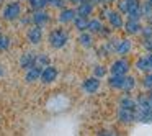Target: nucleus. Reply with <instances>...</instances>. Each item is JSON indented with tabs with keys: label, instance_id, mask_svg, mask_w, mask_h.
Returning <instances> with one entry per match:
<instances>
[{
	"label": "nucleus",
	"instance_id": "1",
	"mask_svg": "<svg viewBox=\"0 0 152 136\" xmlns=\"http://www.w3.org/2000/svg\"><path fill=\"white\" fill-rule=\"evenodd\" d=\"M69 40H70V35L66 28H54L48 35V44L53 49H62V48H66Z\"/></svg>",
	"mask_w": 152,
	"mask_h": 136
},
{
	"label": "nucleus",
	"instance_id": "2",
	"mask_svg": "<svg viewBox=\"0 0 152 136\" xmlns=\"http://www.w3.org/2000/svg\"><path fill=\"white\" fill-rule=\"evenodd\" d=\"M23 15V7L20 0H10L2 8V18L5 21H18V18Z\"/></svg>",
	"mask_w": 152,
	"mask_h": 136
},
{
	"label": "nucleus",
	"instance_id": "3",
	"mask_svg": "<svg viewBox=\"0 0 152 136\" xmlns=\"http://www.w3.org/2000/svg\"><path fill=\"white\" fill-rule=\"evenodd\" d=\"M131 69V62L126 59L124 56H121L119 59L113 61V64L110 66V72L115 74V76H126Z\"/></svg>",
	"mask_w": 152,
	"mask_h": 136
},
{
	"label": "nucleus",
	"instance_id": "4",
	"mask_svg": "<svg viewBox=\"0 0 152 136\" xmlns=\"http://www.w3.org/2000/svg\"><path fill=\"white\" fill-rule=\"evenodd\" d=\"M57 77H59V71H57V67L53 66V64H48V66H44L43 71H41L39 80H41L43 84H46V85H49V84H54V82H56Z\"/></svg>",
	"mask_w": 152,
	"mask_h": 136
},
{
	"label": "nucleus",
	"instance_id": "5",
	"mask_svg": "<svg viewBox=\"0 0 152 136\" xmlns=\"http://www.w3.org/2000/svg\"><path fill=\"white\" fill-rule=\"evenodd\" d=\"M43 38H44V35H43V26L31 23V26L28 28V31H26V40L30 41V44L38 46V44L43 43Z\"/></svg>",
	"mask_w": 152,
	"mask_h": 136
},
{
	"label": "nucleus",
	"instance_id": "6",
	"mask_svg": "<svg viewBox=\"0 0 152 136\" xmlns=\"http://www.w3.org/2000/svg\"><path fill=\"white\" fill-rule=\"evenodd\" d=\"M77 17V12L75 8H70V7H62L59 10V15H57V21L61 25H69L74 21V18Z\"/></svg>",
	"mask_w": 152,
	"mask_h": 136
},
{
	"label": "nucleus",
	"instance_id": "7",
	"mask_svg": "<svg viewBox=\"0 0 152 136\" xmlns=\"http://www.w3.org/2000/svg\"><path fill=\"white\" fill-rule=\"evenodd\" d=\"M106 20H108L110 26H111V30H121L123 26H124V20H123V13L118 10H110L108 17H106Z\"/></svg>",
	"mask_w": 152,
	"mask_h": 136
},
{
	"label": "nucleus",
	"instance_id": "8",
	"mask_svg": "<svg viewBox=\"0 0 152 136\" xmlns=\"http://www.w3.org/2000/svg\"><path fill=\"white\" fill-rule=\"evenodd\" d=\"M126 15L131 20H141L142 13H141V2L139 0H128V10Z\"/></svg>",
	"mask_w": 152,
	"mask_h": 136
},
{
	"label": "nucleus",
	"instance_id": "9",
	"mask_svg": "<svg viewBox=\"0 0 152 136\" xmlns=\"http://www.w3.org/2000/svg\"><path fill=\"white\" fill-rule=\"evenodd\" d=\"M100 79L98 77H95V76H92V77H88V79H85L83 80V84H82V89H83V92L85 93H88V95H93V93H96L100 90Z\"/></svg>",
	"mask_w": 152,
	"mask_h": 136
},
{
	"label": "nucleus",
	"instance_id": "10",
	"mask_svg": "<svg viewBox=\"0 0 152 136\" xmlns=\"http://www.w3.org/2000/svg\"><path fill=\"white\" fill-rule=\"evenodd\" d=\"M136 69L141 71V72H152V51L147 53L145 56H141L137 57L136 61Z\"/></svg>",
	"mask_w": 152,
	"mask_h": 136
},
{
	"label": "nucleus",
	"instance_id": "11",
	"mask_svg": "<svg viewBox=\"0 0 152 136\" xmlns=\"http://www.w3.org/2000/svg\"><path fill=\"white\" fill-rule=\"evenodd\" d=\"M49 20H51V17L44 8H41V10H33V13H31V23L33 25L44 26V25L49 23Z\"/></svg>",
	"mask_w": 152,
	"mask_h": 136
},
{
	"label": "nucleus",
	"instance_id": "12",
	"mask_svg": "<svg viewBox=\"0 0 152 136\" xmlns=\"http://www.w3.org/2000/svg\"><path fill=\"white\" fill-rule=\"evenodd\" d=\"M20 67L23 71L30 69V67L36 66V53H33V51H26V53H23L20 56Z\"/></svg>",
	"mask_w": 152,
	"mask_h": 136
},
{
	"label": "nucleus",
	"instance_id": "13",
	"mask_svg": "<svg viewBox=\"0 0 152 136\" xmlns=\"http://www.w3.org/2000/svg\"><path fill=\"white\" fill-rule=\"evenodd\" d=\"M131 49H132L131 40H128V38H124V40L118 38V43H116V48H115L116 54H119V56H126V54L131 53Z\"/></svg>",
	"mask_w": 152,
	"mask_h": 136
},
{
	"label": "nucleus",
	"instance_id": "14",
	"mask_svg": "<svg viewBox=\"0 0 152 136\" xmlns=\"http://www.w3.org/2000/svg\"><path fill=\"white\" fill-rule=\"evenodd\" d=\"M41 71H43V67H39V66H33V67H30V69H26L25 71V82L26 84L38 82L39 77H41Z\"/></svg>",
	"mask_w": 152,
	"mask_h": 136
},
{
	"label": "nucleus",
	"instance_id": "15",
	"mask_svg": "<svg viewBox=\"0 0 152 136\" xmlns=\"http://www.w3.org/2000/svg\"><path fill=\"white\" fill-rule=\"evenodd\" d=\"M118 120H119L121 123H126V125L137 121L134 110H126V108H121V107L118 108Z\"/></svg>",
	"mask_w": 152,
	"mask_h": 136
},
{
	"label": "nucleus",
	"instance_id": "16",
	"mask_svg": "<svg viewBox=\"0 0 152 136\" xmlns=\"http://www.w3.org/2000/svg\"><path fill=\"white\" fill-rule=\"evenodd\" d=\"M93 8H95V5H93L92 2H88V0H85V2H80V4L75 5L77 15H80V17H85V18H88L90 15L93 13Z\"/></svg>",
	"mask_w": 152,
	"mask_h": 136
},
{
	"label": "nucleus",
	"instance_id": "17",
	"mask_svg": "<svg viewBox=\"0 0 152 136\" xmlns=\"http://www.w3.org/2000/svg\"><path fill=\"white\" fill-rule=\"evenodd\" d=\"M123 28H124V31L128 35H139L142 25L139 20H131V18H128V21H124V26Z\"/></svg>",
	"mask_w": 152,
	"mask_h": 136
},
{
	"label": "nucleus",
	"instance_id": "18",
	"mask_svg": "<svg viewBox=\"0 0 152 136\" xmlns=\"http://www.w3.org/2000/svg\"><path fill=\"white\" fill-rule=\"evenodd\" d=\"M77 41H79V44L82 48H85V49H90V48L93 46V35L90 33V31H80L79 38H77Z\"/></svg>",
	"mask_w": 152,
	"mask_h": 136
},
{
	"label": "nucleus",
	"instance_id": "19",
	"mask_svg": "<svg viewBox=\"0 0 152 136\" xmlns=\"http://www.w3.org/2000/svg\"><path fill=\"white\" fill-rule=\"evenodd\" d=\"M105 26L102 21V18H88V26H87V31H90L92 35H98L102 31V28Z\"/></svg>",
	"mask_w": 152,
	"mask_h": 136
},
{
	"label": "nucleus",
	"instance_id": "20",
	"mask_svg": "<svg viewBox=\"0 0 152 136\" xmlns=\"http://www.w3.org/2000/svg\"><path fill=\"white\" fill-rule=\"evenodd\" d=\"M119 107L121 108H126V110H134L137 108V102H136V99H132V97H129L128 93L126 95H123L121 99H119Z\"/></svg>",
	"mask_w": 152,
	"mask_h": 136
},
{
	"label": "nucleus",
	"instance_id": "21",
	"mask_svg": "<svg viewBox=\"0 0 152 136\" xmlns=\"http://www.w3.org/2000/svg\"><path fill=\"white\" fill-rule=\"evenodd\" d=\"M124 77L126 76H115L111 74L108 79V85L115 90H123V85H124Z\"/></svg>",
	"mask_w": 152,
	"mask_h": 136
},
{
	"label": "nucleus",
	"instance_id": "22",
	"mask_svg": "<svg viewBox=\"0 0 152 136\" xmlns=\"http://www.w3.org/2000/svg\"><path fill=\"white\" fill-rule=\"evenodd\" d=\"M72 23H74V26H75L77 31H87V26H88V18L77 15V17L74 18Z\"/></svg>",
	"mask_w": 152,
	"mask_h": 136
},
{
	"label": "nucleus",
	"instance_id": "23",
	"mask_svg": "<svg viewBox=\"0 0 152 136\" xmlns=\"http://www.w3.org/2000/svg\"><path fill=\"white\" fill-rule=\"evenodd\" d=\"M134 87H136V79H134L132 76H128V74H126V77H124V85H123V90H121V92L129 93V92H132V90H134Z\"/></svg>",
	"mask_w": 152,
	"mask_h": 136
},
{
	"label": "nucleus",
	"instance_id": "24",
	"mask_svg": "<svg viewBox=\"0 0 152 136\" xmlns=\"http://www.w3.org/2000/svg\"><path fill=\"white\" fill-rule=\"evenodd\" d=\"M48 64H51L49 56H48L46 53H36V66L44 67V66H48Z\"/></svg>",
	"mask_w": 152,
	"mask_h": 136
},
{
	"label": "nucleus",
	"instance_id": "25",
	"mask_svg": "<svg viewBox=\"0 0 152 136\" xmlns=\"http://www.w3.org/2000/svg\"><path fill=\"white\" fill-rule=\"evenodd\" d=\"M10 44H12L10 36H7V35H4V33H0V51H7L8 48H10Z\"/></svg>",
	"mask_w": 152,
	"mask_h": 136
},
{
	"label": "nucleus",
	"instance_id": "26",
	"mask_svg": "<svg viewBox=\"0 0 152 136\" xmlns=\"http://www.w3.org/2000/svg\"><path fill=\"white\" fill-rule=\"evenodd\" d=\"M106 72H108V69H106L105 66H102V64H98V66L93 67V76L98 77V79H102V77L106 76Z\"/></svg>",
	"mask_w": 152,
	"mask_h": 136
},
{
	"label": "nucleus",
	"instance_id": "27",
	"mask_svg": "<svg viewBox=\"0 0 152 136\" xmlns=\"http://www.w3.org/2000/svg\"><path fill=\"white\" fill-rule=\"evenodd\" d=\"M48 7L61 10L62 7H66V0H48Z\"/></svg>",
	"mask_w": 152,
	"mask_h": 136
},
{
	"label": "nucleus",
	"instance_id": "28",
	"mask_svg": "<svg viewBox=\"0 0 152 136\" xmlns=\"http://www.w3.org/2000/svg\"><path fill=\"white\" fill-rule=\"evenodd\" d=\"M142 85H144V89H152V72H145L144 79H142Z\"/></svg>",
	"mask_w": 152,
	"mask_h": 136
},
{
	"label": "nucleus",
	"instance_id": "29",
	"mask_svg": "<svg viewBox=\"0 0 152 136\" xmlns=\"http://www.w3.org/2000/svg\"><path fill=\"white\" fill-rule=\"evenodd\" d=\"M144 38H152V25H145V26L141 28V33Z\"/></svg>",
	"mask_w": 152,
	"mask_h": 136
},
{
	"label": "nucleus",
	"instance_id": "30",
	"mask_svg": "<svg viewBox=\"0 0 152 136\" xmlns=\"http://www.w3.org/2000/svg\"><path fill=\"white\" fill-rule=\"evenodd\" d=\"M126 10H128V0H119L118 2V12L126 15Z\"/></svg>",
	"mask_w": 152,
	"mask_h": 136
},
{
	"label": "nucleus",
	"instance_id": "31",
	"mask_svg": "<svg viewBox=\"0 0 152 136\" xmlns=\"http://www.w3.org/2000/svg\"><path fill=\"white\" fill-rule=\"evenodd\" d=\"M142 46H144V49H147L149 53H151V51H152V38H144Z\"/></svg>",
	"mask_w": 152,
	"mask_h": 136
},
{
	"label": "nucleus",
	"instance_id": "32",
	"mask_svg": "<svg viewBox=\"0 0 152 136\" xmlns=\"http://www.w3.org/2000/svg\"><path fill=\"white\" fill-rule=\"evenodd\" d=\"M66 2H69V4H72V5H77V4H80L82 0H66Z\"/></svg>",
	"mask_w": 152,
	"mask_h": 136
},
{
	"label": "nucleus",
	"instance_id": "33",
	"mask_svg": "<svg viewBox=\"0 0 152 136\" xmlns=\"http://www.w3.org/2000/svg\"><path fill=\"white\" fill-rule=\"evenodd\" d=\"M4 74H5V71H4V67L0 66V77H4Z\"/></svg>",
	"mask_w": 152,
	"mask_h": 136
},
{
	"label": "nucleus",
	"instance_id": "34",
	"mask_svg": "<svg viewBox=\"0 0 152 136\" xmlns=\"http://www.w3.org/2000/svg\"><path fill=\"white\" fill-rule=\"evenodd\" d=\"M4 2H5V0H0V7H2V5H4Z\"/></svg>",
	"mask_w": 152,
	"mask_h": 136
},
{
	"label": "nucleus",
	"instance_id": "35",
	"mask_svg": "<svg viewBox=\"0 0 152 136\" xmlns=\"http://www.w3.org/2000/svg\"><path fill=\"white\" fill-rule=\"evenodd\" d=\"M0 33H2V25H0Z\"/></svg>",
	"mask_w": 152,
	"mask_h": 136
},
{
	"label": "nucleus",
	"instance_id": "36",
	"mask_svg": "<svg viewBox=\"0 0 152 136\" xmlns=\"http://www.w3.org/2000/svg\"><path fill=\"white\" fill-rule=\"evenodd\" d=\"M147 2H151V4H152V0H147Z\"/></svg>",
	"mask_w": 152,
	"mask_h": 136
},
{
	"label": "nucleus",
	"instance_id": "37",
	"mask_svg": "<svg viewBox=\"0 0 152 136\" xmlns=\"http://www.w3.org/2000/svg\"><path fill=\"white\" fill-rule=\"evenodd\" d=\"M20 2H21V0H20Z\"/></svg>",
	"mask_w": 152,
	"mask_h": 136
}]
</instances>
